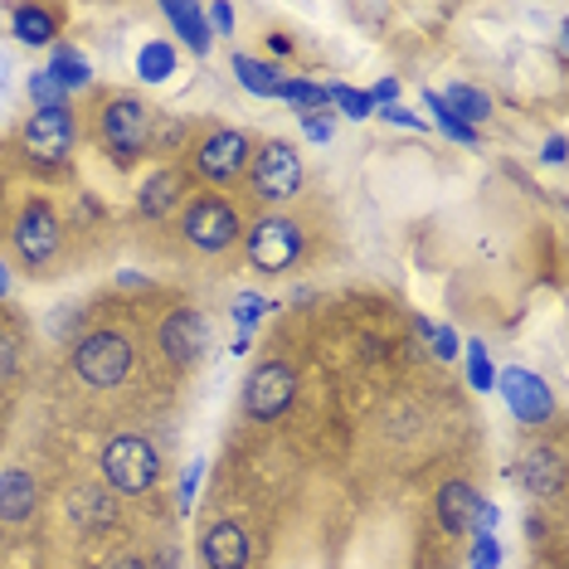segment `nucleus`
Returning <instances> with one entry per match:
<instances>
[{
	"label": "nucleus",
	"instance_id": "1",
	"mask_svg": "<svg viewBox=\"0 0 569 569\" xmlns=\"http://www.w3.org/2000/svg\"><path fill=\"white\" fill-rule=\"evenodd\" d=\"M151 127H157V108L137 93H108L93 108V137L118 171H132L151 157Z\"/></svg>",
	"mask_w": 569,
	"mask_h": 569
},
{
	"label": "nucleus",
	"instance_id": "2",
	"mask_svg": "<svg viewBox=\"0 0 569 569\" xmlns=\"http://www.w3.org/2000/svg\"><path fill=\"white\" fill-rule=\"evenodd\" d=\"M307 186V166L302 151L282 137H263L253 141V157L249 171H243V190H249L253 204H263V214H278L282 204H292Z\"/></svg>",
	"mask_w": 569,
	"mask_h": 569
},
{
	"label": "nucleus",
	"instance_id": "3",
	"mask_svg": "<svg viewBox=\"0 0 569 569\" xmlns=\"http://www.w3.org/2000/svg\"><path fill=\"white\" fill-rule=\"evenodd\" d=\"M73 151H79V112L69 108H44V112H30L16 132V157L20 166L40 176H59L73 166Z\"/></svg>",
	"mask_w": 569,
	"mask_h": 569
},
{
	"label": "nucleus",
	"instance_id": "4",
	"mask_svg": "<svg viewBox=\"0 0 569 569\" xmlns=\"http://www.w3.org/2000/svg\"><path fill=\"white\" fill-rule=\"evenodd\" d=\"M176 229H180V239H186L196 253L219 258V253H234L239 249L249 219H243V210L229 196H219V190H196V196L180 204Z\"/></svg>",
	"mask_w": 569,
	"mask_h": 569
},
{
	"label": "nucleus",
	"instance_id": "5",
	"mask_svg": "<svg viewBox=\"0 0 569 569\" xmlns=\"http://www.w3.org/2000/svg\"><path fill=\"white\" fill-rule=\"evenodd\" d=\"M6 243L24 273H49L63 253V214L54 210V200H44V196L24 200L6 219Z\"/></svg>",
	"mask_w": 569,
	"mask_h": 569
},
{
	"label": "nucleus",
	"instance_id": "6",
	"mask_svg": "<svg viewBox=\"0 0 569 569\" xmlns=\"http://www.w3.org/2000/svg\"><path fill=\"white\" fill-rule=\"evenodd\" d=\"M161 448L147 433H118L98 452V477L112 497H151L161 487Z\"/></svg>",
	"mask_w": 569,
	"mask_h": 569
},
{
	"label": "nucleus",
	"instance_id": "7",
	"mask_svg": "<svg viewBox=\"0 0 569 569\" xmlns=\"http://www.w3.org/2000/svg\"><path fill=\"white\" fill-rule=\"evenodd\" d=\"M239 253H243V263H249L253 273H263V278L292 273V268L307 258L302 219H292V214H258L253 224L243 229Z\"/></svg>",
	"mask_w": 569,
	"mask_h": 569
},
{
	"label": "nucleus",
	"instance_id": "8",
	"mask_svg": "<svg viewBox=\"0 0 569 569\" xmlns=\"http://www.w3.org/2000/svg\"><path fill=\"white\" fill-rule=\"evenodd\" d=\"M69 366L88 390H122L127 375L137 366V346H132V336L118 331V327H98V331H83L79 341H73Z\"/></svg>",
	"mask_w": 569,
	"mask_h": 569
},
{
	"label": "nucleus",
	"instance_id": "9",
	"mask_svg": "<svg viewBox=\"0 0 569 569\" xmlns=\"http://www.w3.org/2000/svg\"><path fill=\"white\" fill-rule=\"evenodd\" d=\"M253 157V137L239 132V127H204V132L190 141V180H204L210 190L224 196L234 180H243Z\"/></svg>",
	"mask_w": 569,
	"mask_h": 569
},
{
	"label": "nucleus",
	"instance_id": "10",
	"mask_svg": "<svg viewBox=\"0 0 569 569\" xmlns=\"http://www.w3.org/2000/svg\"><path fill=\"white\" fill-rule=\"evenodd\" d=\"M210 346H214V327H210V317L200 312V307H171V312L161 317V327H157V351L166 356V366H176V370H196L204 356H210Z\"/></svg>",
	"mask_w": 569,
	"mask_h": 569
},
{
	"label": "nucleus",
	"instance_id": "11",
	"mask_svg": "<svg viewBox=\"0 0 569 569\" xmlns=\"http://www.w3.org/2000/svg\"><path fill=\"white\" fill-rule=\"evenodd\" d=\"M239 405L253 423L282 419V413L297 405V370L288 366V360H258V366L249 370V380H243Z\"/></svg>",
	"mask_w": 569,
	"mask_h": 569
},
{
	"label": "nucleus",
	"instance_id": "12",
	"mask_svg": "<svg viewBox=\"0 0 569 569\" xmlns=\"http://www.w3.org/2000/svg\"><path fill=\"white\" fill-rule=\"evenodd\" d=\"M491 390L507 399L511 419L526 423V429H540V423L555 419V390H550L546 380H540L536 370H526V366L497 370V385H491Z\"/></svg>",
	"mask_w": 569,
	"mask_h": 569
},
{
	"label": "nucleus",
	"instance_id": "13",
	"mask_svg": "<svg viewBox=\"0 0 569 569\" xmlns=\"http://www.w3.org/2000/svg\"><path fill=\"white\" fill-rule=\"evenodd\" d=\"M186 200H190V171H186V166H176V161L147 171V180L137 186V214L151 219V224L180 214V204H186Z\"/></svg>",
	"mask_w": 569,
	"mask_h": 569
},
{
	"label": "nucleus",
	"instance_id": "14",
	"mask_svg": "<svg viewBox=\"0 0 569 569\" xmlns=\"http://www.w3.org/2000/svg\"><path fill=\"white\" fill-rule=\"evenodd\" d=\"M253 560V540L234 516H214L200 530V565L204 569H249Z\"/></svg>",
	"mask_w": 569,
	"mask_h": 569
},
{
	"label": "nucleus",
	"instance_id": "15",
	"mask_svg": "<svg viewBox=\"0 0 569 569\" xmlns=\"http://www.w3.org/2000/svg\"><path fill=\"white\" fill-rule=\"evenodd\" d=\"M516 482H521L526 497H536V501H560V491H565V452L555 443L526 448L521 462H516Z\"/></svg>",
	"mask_w": 569,
	"mask_h": 569
},
{
	"label": "nucleus",
	"instance_id": "16",
	"mask_svg": "<svg viewBox=\"0 0 569 569\" xmlns=\"http://www.w3.org/2000/svg\"><path fill=\"white\" fill-rule=\"evenodd\" d=\"M477 507H482V491H477L468 477H452V482H443L438 497H433V516L448 536H472Z\"/></svg>",
	"mask_w": 569,
	"mask_h": 569
},
{
	"label": "nucleus",
	"instance_id": "17",
	"mask_svg": "<svg viewBox=\"0 0 569 569\" xmlns=\"http://www.w3.org/2000/svg\"><path fill=\"white\" fill-rule=\"evenodd\" d=\"M40 511V482H34L30 468L10 462L0 468V526H24Z\"/></svg>",
	"mask_w": 569,
	"mask_h": 569
},
{
	"label": "nucleus",
	"instance_id": "18",
	"mask_svg": "<svg viewBox=\"0 0 569 569\" xmlns=\"http://www.w3.org/2000/svg\"><path fill=\"white\" fill-rule=\"evenodd\" d=\"M63 30V16L54 6H10V34L24 49H54Z\"/></svg>",
	"mask_w": 569,
	"mask_h": 569
},
{
	"label": "nucleus",
	"instance_id": "19",
	"mask_svg": "<svg viewBox=\"0 0 569 569\" xmlns=\"http://www.w3.org/2000/svg\"><path fill=\"white\" fill-rule=\"evenodd\" d=\"M69 521L83 530V536H98V530L118 526V497H112L108 487H79L69 497Z\"/></svg>",
	"mask_w": 569,
	"mask_h": 569
},
{
	"label": "nucleus",
	"instance_id": "20",
	"mask_svg": "<svg viewBox=\"0 0 569 569\" xmlns=\"http://www.w3.org/2000/svg\"><path fill=\"white\" fill-rule=\"evenodd\" d=\"M161 16L176 30V40L186 44L196 59H204L214 49V34H210V24H204V6H196V0H186V6H180V0H166Z\"/></svg>",
	"mask_w": 569,
	"mask_h": 569
},
{
	"label": "nucleus",
	"instance_id": "21",
	"mask_svg": "<svg viewBox=\"0 0 569 569\" xmlns=\"http://www.w3.org/2000/svg\"><path fill=\"white\" fill-rule=\"evenodd\" d=\"M49 79H54L63 93H83V88H93V63H88V54L79 44H69V40H59L54 49H49Z\"/></svg>",
	"mask_w": 569,
	"mask_h": 569
},
{
	"label": "nucleus",
	"instance_id": "22",
	"mask_svg": "<svg viewBox=\"0 0 569 569\" xmlns=\"http://www.w3.org/2000/svg\"><path fill=\"white\" fill-rule=\"evenodd\" d=\"M229 69H234V79H239L243 93H253V98H278L282 79H288L273 59H253V54H234V59H229Z\"/></svg>",
	"mask_w": 569,
	"mask_h": 569
},
{
	"label": "nucleus",
	"instance_id": "23",
	"mask_svg": "<svg viewBox=\"0 0 569 569\" xmlns=\"http://www.w3.org/2000/svg\"><path fill=\"white\" fill-rule=\"evenodd\" d=\"M176 69H180V54H176V44H166V40H147L137 49V79L141 83H171L176 79Z\"/></svg>",
	"mask_w": 569,
	"mask_h": 569
},
{
	"label": "nucleus",
	"instance_id": "24",
	"mask_svg": "<svg viewBox=\"0 0 569 569\" xmlns=\"http://www.w3.org/2000/svg\"><path fill=\"white\" fill-rule=\"evenodd\" d=\"M438 98H443L448 108H452V118L468 122V127H482L491 112H497V108H491V98L482 93V88H472V83H452V88H443Z\"/></svg>",
	"mask_w": 569,
	"mask_h": 569
},
{
	"label": "nucleus",
	"instance_id": "25",
	"mask_svg": "<svg viewBox=\"0 0 569 569\" xmlns=\"http://www.w3.org/2000/svg\"><path fill=\"white\" fill-rule=\"evenodd\" d=\"M423 108H429L433 127H438V132H443L448 141H458V147H468V151L482 147V132H477V127H468V122H458V118H452V108H448L443 98H438V88H423Z\"/></svg>",
	"mask_w": 569,
	"mask_h": 569
},
{
	"label": "nucleus",
	"instance_id": "26",
	"mask_svg": "<svg viewBox=\"0 0 569 569\" xmlns=\"http://www.w3.org/2000/svg\"><path fill=\"white\" fill-rule=\"evenodd\" d=\"M278 102H292L297 112H321L331 102L327 93V83H312V79H302V73H288L278 88Z\"/></svg>",
	"mask_w": 569,
	"mask_h": 569
},
{
	"label": "nucleus",
	"instance_id": "27",
	"mask_svg": "<svg viewBox=\"0 0 569 569\" xmlns=\"http://www.w3.org/2000/svg\"><path fill=\"white\" fill-rule=\"evenodd\" d=\"M273 307L278 302H273V297H263V292H234V302H229V317H234L239 336H253Z\"/></svg>",
	"mask_w": 569,
	"mask_h": 569
},
{
	"label": "nucleus",
	"instance_id": "28",
	"mask_svg": "<svg viewBox=\"0 0 569 569\" xmlns=\"http://www.w3.org/2000/svg\"><path fill=\"white\" fill-rule=\"evenodd\" d=\"M413 331L429 341V351L438 360H458L462 356V336L448 327V321H433V317H413Z\"/></svg>",
	"mask_w": 569,
	"mask_h": 569
},
{
	"label": "nucleus",
	"instance_id": "29",
	"mask_svg": "<svg viewBox=\"0 0 569 569\" xmlns=\"http://www.w3.org/2000/svg\"><path fill=\"white\" fill-rule=\"evenodd\" d=\"M462 370H468L472 390H482V395L497 385V366H491V356H487V341H462Z\"/></svg>",
	"mask_w": 569,
	"mask_h": 569
},
{
	"label": "nucleus",
	"instance_id": "30",
	"mask_svg": "<svg viewBox=\"0 0 569 569\" xmlns=\"http://www.w3.org/2000/svg\"><path fill=\"white\" fill-rule=\"evenodd\" d=\"M186 137H190V127H186V122L157 112V127H151V157H166V161H171L176 151H186Z\"/></svg>",
	"mask_w": 569,
	"mask_h": 569
},
{
	"label": "nucleus",
	"instance_id": "31",
	"mask_svg": "<svg viewBox=\"0 0 569 569\" xmlns=\"http://www.w3.org/2000/svg\"><path fill=\"white\" fill-rule=\"evenodd\" d=\"M24 93H30L34 102V112H44V108H69V93L49 79V69H30V79H24Z\"/></svg>",
	"mask_w": 569,
	"mask_h": 569
},
{
	"label": "nucleus",
	"instance_id": "32",
	"mask_svg": "<svg viewBox=\"0 0 569 569\" xmlns=\"http://www.w3.org/2000/svg\"><path fill=\"white\" fill-rule=\"evenodd\" d=\"M327 93H331V102H336V108H341L351 122H366V118H375V102H370L366 88H351V83H327Z\"/></svg>",
	"mask_w": 569,
	"mask_h": 569
},
{
	"label": "nucleus",
	"instance_id": "33",
	"mask_svg": "<svg viewBox=\"0 0 569 569\" xmlns=\"http://www.w3.org/2000/svg\"><path fill=\"white\" fill-rule=\"evenodd\" d=\"M200 482H204V458H190V462H186V472H180V491H176V511H180V516L196 511Z\"/></svg>",
	"mask_w": 569,
	"mask_h": 569
},
{
	"label": "nucleus",
	"instance_id": "34",
	"mask_svg": "<svg viewBox=\"0 0 569 569\" xmlns=\"http://www.w3.org/2000/svg\"><path fill=\"white\" fill-rule=\"evenodd\" d=\"M501 540L497 536H472V550H468V569H501Z\"/></svg>",
	"mask_w": 569,
	"mask_h": 569
},
{
	"label": "nucleus",
	"instance_id": "35",
	"mask_svg": "<svg viewBox=\"0 0 569 569\" xmlns=\"http://www.w3.org/2000/svg\"><path fill=\"white\" fill-rule=\"evenodd\" d=\"M234 20H239V10L229 6V0H214V6H204V24H210L214 40H219V34H234Z\"/></svg>",
	"mask_w": 569,
	"mask_h": 569
},
{
	"label": "nucleus",
	"instance_id": "36",
	"mask_svg": "<svg viewBox=\"0 0 569 569\" xmlns=\"http://www.w3.org/2000/svg\"><path fill=\"white\" fill-rule=\"evenodd\" d=\"M16 366H20V336L10 327H0V385L16 375Z\"/></svg>",
	"mask_w": 569,
	"mask_h": 569
},
{
	"label": "nucleus",
	"instance_id": "37",
	"mask_svg": "<svg viewBox=\"0 0 569 569\" xmlns=\"http://www.w3.org/2000/svg\"><path fill=\"white\" fill-rule=\"evenodd\" d=\"M375 112H380V122L409 127V132H423V127H429V118H423V112H409L405 102H390V108H375Z\"/></svg>",
	"mask_w": 569,
	"mask_h": 569
},
{
	"label": "nucleus",
	"instance_id": "38",
	"mask_svg": "<svg viewBox=\"0 0 569 569\" xmlns=\"http://www.w3.org/2000/svg\"><path fill=\"white\" fill-rule=\"evenodd\" d=\"M297 122H302V137H307V141H317V147H327L331 132H336L331 118H321V112H297Z\"/></svg>",
	"mask_w": 569,
	"mask_h": 569
},
{
	"label": "nucleus",
	"instance_id": "39",
	"mask_svg": "<svg viewBox=\"0 0 569 569\" xmlns=\"http://www.w3.org/2000/svg\"><path fill=\"white\" fill-rule=\"evenodd\" d=\"M497 526H501L497 501H482V507H477V521H472V536H497Z\"/></svg>",
	"mask_w": 569,
	"mask_h": 569
},
{
	"label": "nucleus",
	"instance_id": "40",
	"mask_svg": "<svg viewBox=\"0 0 569 569\" xmlns=\"http://www.w3.org/2000/svg\"><path fill=\"white\" fill-rule=\"evenodd\" d=\"M366 93H370L375 108H390V102H399V79H380L375 88H366Z\"/></svg>",
	"mask_w": 569,
	"mask_h": 569
},
{
	"label": "nucleus",
	"instance_id": "41",
	"mask_svg": "<svg viewBox=\"0 0 569 569\" xmlns=\"http://www.w3.org/2000/svg\"><path fill=\"white\" fill-rule=\"evenodd\" d=\"M540 161H546V166H565V137L560 132L546 137V147H540Z\"/></svg>",
	"mask_w": 569,
	"mask_h": 569
},
{
	"label": "nucleus",
	"instance_id": "42",
	"mask_svg": "<svg viewBox=\"0 0 569 569\" xmlns=\"http://www.w3.org/2000/svg\"><path fill=\"white\" fill-rule=\"evenodd\" d=\"M49 331H54V336L79 331V307H73V312H54V317H49Z\"/></svg>",
	"mask_w": 569,
	"mask_h": 569
},
{
	"label": "nucleus",
	"instance_id": "43",
	"mask_svg": "<svg viewBox=\"0 0 569 569\" xmlns=\"http://www.w3.org/2000/svg\"><path fill=\"white\" fill-rule=\"evenodd\" d=\"M102 569H151V560H141V555H112Z\"/></svg>",
	"mask_w": 569,
	"mask_h": 569
},
{
	"label": "nucleus",
	"instance_id": "44",
	"mask_svg": "<svg viewBox=\"0 0 569 569\" xmlns=\"http://www.w3.org/2000/svg\"><path fill=\"white\" fill-rule=\"evenodd\" d=\"M118 288H151L147 273H118Z\"/></svg>",
	"mask_w": 569,
	"mask_h": 569
},
{
	"label": "nucleus",
	"instance_id": "45",
	"mask_svg": "<svg viewBox=\"0 0 569 569\" xmlns=\"http://www.w3.org/2000/svg\"><path fill=\"white\" fill-rule=\"evenodd\" d=\"M10 288H16V278H10V263H6V258H0V302H6V297H10Z\"/></svg>",
	"mask_w": 569,
	"mask_h": 569
},
{
	"label": "nucleus",
	"instance_id": "46",
	"mask_svg": "<svg viewBox=\"0 0 569 569\" xmlns=\"http://www.w3.org/2000/svg\"><path fill=\"white\" fill-rule=\"evenodd\" d=\"M268 44H273V54H288V49H292L288 34H268Z\"/></svg>",
	"mask_w": 569,
	"mask_h": 569
},
{
	"label": "nucleus",
	"instance_id": "47",
	"mask_svg": "<svg viewBox=\"0 0 569 569\" xmlns=\"http://www.w3.org/2000/svg\"><path fill=\"white\" fill-rule=\"evenodd\" d=\"M253 351V336H234V356H249Z\"/></svg>",
	"mask_w": 569,
	"mask_h": 569
},
{
	"label": "nucleus",
	"instance_id": "48",
	"mask_svg": "<svg viewBox=\"0 0 569 569\" xmlns=\"http://www.w3.org/2000/svg\"><path fill=\"white\" fill-rule=\"evenodd\" d=\"M161 569H176V555H171V550H166V555H161Z\"/></svg>",
	"mask_w": 569,
	"mask_h": 569
},
{
	"label": "nucleus",
	"instance_id": "49",
	"mask_svg": "<svg viewBox=\"0 0 569 569\" xmlns=\"http://www.w3.org/2000/svg\"><path fill=\"white\" fill-rule=\"evenodd\" d=\"M6 73H10V63H6V59H0V83H6Z\"/></svg>",
	"mask_w": 569,
	"mask_h": 569
},
{
	"label": "nucleus",
	"instance_id": "50",
	"mask_svg": "<svg viewBox=\"0 0 569 569\" xmlns=\"http://www.w3.org/2000/svg\"><path fill=\"white\" fill-rule=\"evenodd\" d=\"M0 234H6V210H0Z\"/></svg>",
	"mask_w": 569,
	"mask_h": 569
},
{
	"label": "nucleus",
	"instance_id": "51",
	"mask_svg": "<svg viewBox=\"0 0 569 569\" xmlns=\"http://www.w3.org/2000/svg\"><path fill=\"white\" fill-rule=\"evenodd\" d=\"M0 157H6V147H0Z\"/></svg>",
	"mask_w": 569,
	"mask_h": 569
}]
</instances>
